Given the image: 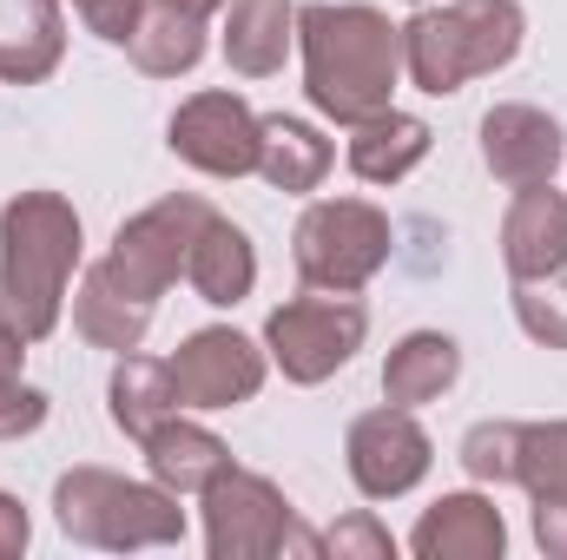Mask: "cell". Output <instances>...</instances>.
<instances>
[{
	"label": "cell",
	"instance_id": "obj_1",
	"mask_svg": "<svg viewBox=\"0 0 567 560\" xmlns=\"http://www.w3.org/2000/svg\"><path fill=\"white\" fill-rule=\"evenodd\" d=\"M297 46H303V93L323 120L363 126L390 113L396 73H403V27L363 0H310L297 7Z\"/></svg>",
	"mask_w": 567,
	"mask_h": 560
},
{
	"label": "cell",
	"instance_id": "obj_2",
	"mask_svg": "<svg viewBox=\"0 0 567 560\" xmlns=\"http://www.w3.org/2000/svg\"><path fill=\"white\" fill-rule=\"evenodd\" d=\"M80 211L60 191H20L0 205V317L40 343L60 330L66 283L80 271Z\"/></svg>",
	"mask_w": 567,
	"mask_h": 560
},
{
	"label": "cell",
	"instance_id": "obj_3",
	"mask_svg": "<svg viewBox=\"0 0 567 560\" xmlns=\"http://www.w3.org/2000/svg\"><path fill=\"white\" fill-rule=\"evenodd\" d=\"M522 0H429L403 27V66L416 93L449 100L482 73H502L522 53Z\"/></svg>",
	"mask_w": 567,
	"mask_h": 560
},
{
	"label": "cell",
	"instance_id": "obj_4",
	"mask_svg": "<svg viewBox=\"0 0 567 560\" xmlns=\"http://www.w3.org/2000/svg\"><path fill=\"white\" fill-rule=\"evenodd\" d=\"M53 521L80 548L133 554V548H178L185 508L158 481H126L113 468H66L53 481Z\"/></svg>",
	"mask_w": 567,
	"mask_h": 560
},
{
	"label": "cell",
	"instance_id": "obj_5",
	"mask_svg": "<svg viewBox=\"0 0 567 560\" xmlns=\"http://www.w3.org/2000/svg\"><path fill=\"white\" fill-rule=\"evenodd\" d=\"M198 501H205V554L212 560H278V554L317 560V554H330L323 535H310L297 521V508L284 501L278 481H265V475H251L238 462Z\"/></svg>",
	"mask_w": 567,
	"mask_h": 560
},
{
	"label": "cell",
	"instance_id": "obj_6",
	"mask_svg": "<svg viewBox=\"0 0 567 560\" xmlns=\"http://www.w3.org/2000/svg\"><path fill=\"white\" fill-rule=\"evenodd\" d=\"M297 278L310 290H363L390 265V218L370 198H317L290 238Z\"/></svg>",
	"mask_w": 567,
	"mask_h": 560
},
{
	"label": "cell",
	"instance_id": "obj_7",
	"mask_svg": "<svg viewBox=\"0 0 567 560\" xmlns=\"http://www.w3.org/2000/svg\"><path fill=\"white\" fill-rule=\"evenodd\" d=\"M212 218H218V211H212L205 198L172 191V198L145 205L140 218H126V225L113 231V251L100 258V271L120 283L126 297H140V303H152V310H158V297L185 278L192 245L205 238V225H212Z\"/></svg>",
	"mask_w": 567,
	"mask_h": 560
},
{
	"label": "cell",
	"instance_id": "obj_8",
	"mask_svg": "<svg viewBox=\"0 0 567 560\" xmlns=\"http://www.w3.org/2000/svg\"><path fill=\"white\" fill-rule=\"evenodd\" d=\"M370 336V310L350 290H317V297H290L265 317V356L278 363L290 383H330Z\"/></svg>",
	"mask_w": 567,
	"mask_h": 560
},
{
	"label": "cell",
	"instance_id": "obj_9",
	"mask_svg": "<svg viewBox=\"0 0 567 560\" xmlns=\"http://www.w3.org/2000/svg\"><path fill=\"white\" fill-rule=\"evenodd\" d=\"M172 390H178V409H238L265 390V350L225 323L212 330H192L172 356Z\"/></svg>",
	"mask_w": 567,
	"mask_h": 560
},
{
	"label": "cell",
	"instance_id": "obj_10",
	"mask_svg": "<svg viewBox=\"0 0 567 560\" xmlns=\"http://www.w3.org/2000/svg\"><path fill=\"white\" fill-rule=\"evenodd\" d=\"M165 145L205 178H245L258 172V113L238 93H192L172 113Z\"/></svg>",
	"mask_w": 567,
	"mask_h": 560
},
{
	"label": "cell",
	"instance_id": "obj_11",
	"mask_svg": "<svg viewBox=\"0 0 567 560\" xmlns=\"http://www.w3.org/2000/svg\"><path fill=\"white\" fill-rule=\"evenodd\" d=\"M343 462H350V481H357L370 501H396V495H410V488L429 475L435 448H429L423 422L390 403V409H370V416L350 422Z\"/></svg>",
	"mask_w": 567,
	"mask_h": 560
},
{
	"label": "cell",
	"instance_id": "obj_12",
	"mask_svg": "<svg viewBox=\"0 0 567 560\" xmlns=\"http://www.w3.org/2000/svg\"><path fill=\"white\" fill-rule=\"evenodd\" d=\"M561 126L542 113V106H522V100H508V106H488L482 113V165L502 178V185H548L555 178V165H561Z\"/></svg>",
	"mask_w": 567,
	"mask_h": 560
},
{
	"label": "cell",
	"instance_id": "obj_13",
	"mask_svg": "<svg viewBox=\"0 0 567 560\" xmlns=\"http://www.w3.org/2000/svg\"><path fill=\"white\" fill-rule=\"evenodd\" d=\"M410 548L416 560H502L508 521L488 495H442L435 508H423Z\"/></svg>",
	"mask_w": 567,
	"mask_h": 560
},
{
	"label": "cell",
	"instance_id": "obj_14",
	"mask_svg": "<svg viewBox=\"0 0 567 560\" xmlns=\"http://www.w3.org/2000/svg\"><path fill=\"white\" fill-rule=\"evenodd\" d=\"M561 258H567V191H555V178L548 185H522L508 218H502V265H508V278L515 283L542 278Z\"/></svg>",
	"mask_w": 567,
	"mask_h": 560
},
{
	"label": "cell",
	"instance_id": "obj_15",
	"mask_svg": "<svg viewBox=\"0 0 567 560\" xmlns=\"http://www.w3.org/2000/svg\"><path fill=\"white\" fill-rule=\"evenodd\" d=\"M140 448H145L152 481L172 488V495H205V488L231 468V448H225L212 428H198V422H185V416H165Z\"/></svg>",
	"mask_w": 567,
	"mask_h": 560
},
{
	"label": "cell",
	"instance_id": "obj_16",
	"mask_svg": "<svg viewBox=\"0 0 567 560\" xmlns=\"http://www.w3.org/2000/svg\"><path fill=\"white\" fill-rule=\"evenodd\" d=\"M297 40V7L290 0H225V66L245 80H271Z\"/></svg>",
	"mask_w": 567,
	"mask_h": 560
},
{
	"label": "cell",
	"instance_id": "obj_17",
	"mask_svg": "<svg viewBox=\"0 0 567 560\" xmlns=\"http://www.w3.org/2000/svg\"><path fill=\"white\" fill-rule=\"evenodd\" d=\"M205 13H192V7H172V0H145L140 27H133V40H126V53H133V66H140L145 80H178V73H192L198 60H205Z\"/></svg>",
	"mask_w": 567,
	"mask_h": 560
},
{
	"label": "cell",
	"instance_id": "obj_18",
	"mask_svg": "<svg viewBox=\"0 0 567 560\" xmlns=\"http://www.w3.org/2000/svg\"><path fill=\"white\" fill-rule=\"evenodd\" d=\"M455 376H462V343L442 330H410L383 363V396L396 409H423V403L455 390Z\"/></svg>",
	"mask_w": 567,
	"mask_h": 560
},
{
	"label": "cell",
	"instance_id": "obj_19",
	"mask_svg": "<svg viewBox=\"0 0 567 560\" xmlns=\"http://www.w3.org/2000/svg\"><path fill=\"white\" fill-rule=\"evenodd\" d=\"M429 120L416 113H377V120H363V126H350V172L357 178H370V185H396V178H410L416 165L429 158Z\"/></svg>",
	"mask_w": 567,
	"mask_h": 560
},
{
	"label": "cell",
	"instance_id": "obj_20",
	"mask_svg": "<svg viewBox=\"0 0 567 560\" xmlns=\"http://www.w3.org/2000/svg\"><path fill=\"white\" fill-rule=\"evenodd\" d=\"M73 330L93 343V350H113V356H133L145 343V330H152V303H140V297H126L120 283L106 278L100 265L80 278V290H73Z\"/></svg>",
	"mask_w": 567,
	"mask_h": 560
},
{
	"label": "cell",
	"instance_id": "obj_21",
	"mask_svg": "<svg viewBox=\"0 0 567 560\" xmlns=\"http://www.w3.org/2000/svg\"><path fill=\"white\" fill-rule=\"evenodd\" d=\"M185 278H192V290H198L205 303L231 310V303H245V297H251V283H258V251H251V238H245L231 218H212V225H205V238L192 245Z\"/></svg>",
	"mask_w": 567,
	"mask_h": 560
},
{
	"label": "cell",
	"instance_id": "obj_22",
	"mask_svg": "<svg viewBox=\"0 0 567 560\" xmlns=\"http://www.w3.org/2000/svg\"><path fill=\"white\" fill-rule=\"evenodd\" d=\"M330 139L310 126V120H290V113H271L258 120V172L278 185V191H317L323 172H330Z\"/></svg>",
	"mask_w": 567,
	"mask_h": 560
},
{
	"label": "cell",
	"instance_id": "obj_23",
	"mask_svg": "<svg viewBox=\"0 0 567 560\" xmlns=\"http://www.w3.org/2000/svg\"><path fill=\"white\" fill-rule=\"evenodd\" d=\"M106 409L113 428L145 442L165 416H178V390H172V363H152V356H120L113 363V383H106Z\"/></svg>",
	"mask_w": 567,
	"mask_h": 560
},
{
	"label": "cell",
	"instance_id": "obj_24",
	"mask_svg": "<svg viewBox=\"0 0 567 560\" xmlns=\"http://www.w3.org/2000/svg\"><path fill=\"white\" fill-rule=\"evenodd\" d=\"M66 53V33H60V0H33V20L27 33H0V80L13 86H40Z\"/></svg>",
	"mask_w": 567,
	"mask_h": 560
},
{
	"label": "cell",
	"instance_id": "obj_25",
	"mask_svg": "<svg viewBox=\"0 0 567 560\" xmlns=\"http://www.w3.org/2000/svg\"><path fill=\"white\" fill-rule=\"evenodd\" d=\"M515 488H528V501H567V422H522Z\"/></svg>",
	"mask_w": 567,
	"mask_h": 560
},
{
	"label": "cell",
	"instance_id": "obj_26",
	"mask_svg": "<svg viewBox=\"0 0 567 560\" xmlns=\"http://www.w3.org/2000/svg\"><path fill=\"white\" fill-rule=\"evenodd\" d=\"M515 323L542 343V350H567V258L542 278L515 283Z\"/></svg>",
	"mask_w": 567,
	"mask_h": 560
},
{
	"label": "cell",
	"instance_id": "obj_27",
	"mask_svg": "<svg viewBox=\"0 0 567 560\" xmlns=\"http://www.w3.org/2000/svg\"><path fill=\"white\" fill-rule=\"evenodd\" d=\"M515 462H522V422H475L462 435V468L482 488H515Z\"/></svg>",
	"mask_w": 567,
	"mask_h": 560
},
{
	"label": "cell",
	"instance_id": "obj_28",
	"mask_svg": "<svg viewBox=\"0 0 567 560\" xmlns=\"http://www.w3.org/2000/svg\"><path fill=\"white\" fill-rule=\"evenodd\" d=\"M40 422H47V396H40L33 383L7 376V383H0V442H20V435H33Z\"/></svg>",
	"mask_w": 567,
	"mask_h": 560
},
{
	"label": "cell",
	"instance_id": "obj_29",
	"mask_svg": "<svg viewBox=\"0 0 567 560\" xmlns=\"http://www.w3.org/2000/svg\"><path fill=\"white\" fill-rule=\"evenodd\" d=\"M73 7H80V20H86L106 46H126L133 27H140V13H145V0H73Z\"/></svg>",
	"mask_w": 567,
	"mask_h": 560
},
{
	"label": "cell",
	"instance_id": "obj_30",
	"mask_svg": "<svg viewBox=\"0 0 567 560\" xmlns=\"http://www.w3.org/2000/svg\"><path fill=\"white\" fill-rule=\"evenodd\" d=\"M323 548H330L337 560H343V554H370V560H390V554H396V541H390L370 515H350L343 528H330V535H323Z\"/></svg>",
	"mask_w": 567,
	"mask_h": 560
},
{
	"label": "cell",
	"instance_id": "obj_31",
	"mask_svg": "<svg viewBox=\"0 0 567 560\" xmlns=\"http://www.w3.org/2000/svg\"><path fill=\"white\" fill-rule=\"evenodd\" d=\"M535 548L548 560H567V501H535Z\"/></svg>",
	"mask_w": 567,
	"mask_h": 560
},
{
	"label": "cell",
	"instance_id": "obj_32",
	"mask_svg": "<svg viewBox=\"0 0 567 560\" xmlns=\"http://www.w3.org/2000/svg\"><path fill=\"white\" fill-rule=\"evenodd\" d=\"M27 541H33V521H27V508H20L13 495H0V560L27 554Z\"/></svg>",
	"mask_w": 567,
	"mask_h": 560
},
{
	"label": "cell",
	"instance_id": "obj_33",
	"mask_svg": "<svg viewBox=\"0 0 567 560\" xmlns=\"http://www.w3.org/2000/svg\"><path fill=\"white\" fill-rule=\"evenodd\" d=\"M20 363H27V336L0 317V383H7V376H20Z\"/></svg>",
	"mask_w": 567,
	"mask_h": 560
},
{
	"label": "cell",
	"instance_id": "obj_34",
	"mask_svg": "<svg viewBox=\"0 0 567 560\" xmlns=\"http://www.w3.org/2000/svg\"><path fill=\"white\" fill-rule=\"evenodd\" d=\"M172 7H192V13H205V20H212V13H225V0H172Z\"/></svg>",
	"mask_w": 567,
	"mask_h": 560
},
{
	"label": "cell",
	"instance_id": "obj_35",
	"mask_svg": "<svg viewBox=\"0 0 567 560\" xmlns=\"http://www.w3.org/2000/svg\"><path fill=\"white\" fill-rule=\"evenodd\" d=\"M416 7H429V0H416Z\"/></svg>",
	"mask_w": 567,
	"mask_h": 560
}]
</instances>
